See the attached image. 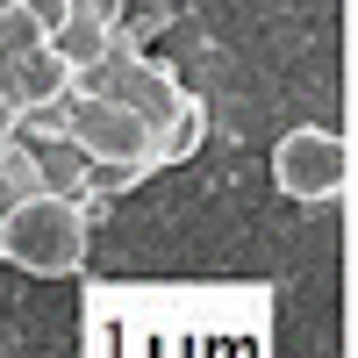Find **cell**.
I'll list each match as a JSON object with an SVG mask.
<instances>
[{"mask_svg": "<svg viewBox=\"0 0 358 358\" xmlns=\"http://www.w3.org/2000/svg\"><path fill=\"white\" fill-rule=\"evenodd\" d=\"M115 101H122V108H136L143 115V122H165V115L179 108V101H187V94H179V79L165 72V65H143V57H136V65L122 72V79H115Z\"/></svg>", "mask_w": 358, "mask_h": 358, "instance_id": "obj_5", "label": "cell"}, {"mask_svg": "<svg viewBox=\"0 0 358 358\" xmlns=\"http://www.w3.org/2000/svg\"><path fill=\"white\" fill-rule=\"evenodd\" d=\"M8 201H15V194H8V179H0V222H8Z\"/></svg>", "mask_w": 358, "mask_h": 358, "instance_id": "obj_14", "label": "cell"}, {"mask_svg": "<svg viewBox=\"0 0 358 358\" xmlns=\"http://www.w3.org/2000/svg\"><path fill=\"white\" fill-rule=\"evenodd\" d=\"M72 8L86 22H101V29H122V0H72Z\"/></svg>", "mask_w": 358, "mask_h": 358, "instance_id": "obj_12", "label": "cell"}, {"mask_svg": "<svg viewBox=\"0 0 358 358\" xmlns=\"http://www.w3.org/2000/svg\"><path fill=\"white\" fill-rule=\"evenodd\" d=\"M15 8H22L29 22H36V29H43V36H50V29H57V22H65V15H72V0H15Z\"/></svg>", "mask_w": 358, "mask_h": 358, "instance_id": "obj_11", "label": "cell"}, {"mask_svg": "<svg viewBox=\"0 0 358 358\" xmlns=\"http://www.w3.org/2000/svg\"><path fill=\"white\" fill-rule=\"evenodd\" d=\"M29 43H43V29L29 22L22 8H0V57H15V50H29Z\"/></svg>", "mask_w": 358, "mask_h": 358, "instance_id": "obj_10", "label": "cell"}, {"mask_svg": "<svg viewBox=\"0 0 358 358\" xmlns=\"http://www.w3.org/2000/svg\"><path fill=\"white\" fill-rule=\"evenodd\" d=\"M0 8H15V0H0Z\"/></svg>", "mask_w": 358, "mask_h": 358, "instance_id": "obj_15", "label": "cell"}, {"mask_svg": "<svg viewBox=\"0 0 358 358\" xmlns=\"http://www.w3.org/2000/svg\"><path fill=\"white\" fill-rule=\"evenodd\" d=\"M0 94L15 108H65L72 101V65L57 57V43H29L15 57H0Z\"/></svg>", "mask_w": 358, "mask_h": 358, "instance_id": "obj_4", "label": "cell"}, {"mask_svg": "<svg viewBox=\"0 0 358 358\" xmlns=\"http://www.w3.org/2000/svg\"><path fill=\"white\" fill-rule=\"evenodd\" d=\"M15 129H22V108H15V101H8V94H0V143H8V136H15Z\"/></svg>", "mask_w": 358, "mask_h": 358, "instance_id": "obj_13", "label": "cell"}, {"mask_svg": "<svg viewBox=\"0 0 358 358\" xmlns=\"http://www.w3.org/2000/svg\"><path fill=\"white\" fill-rule=\"evenodd\" d=\"M36 165H43V187H50V194H79V179H86V151H79L65 129L36 151Z\"/></svg>", "mask_w": 358, "mask_h": 358, "instance_id": "obj_8", "label": "cell"}, {"mask_svg": "<svg viewBox=\"0 0 358 358\" xmlns=\"http://www.w3.org/2000/svg\"><path fill=\"white\" fill-rule=\"evenodd\" d=\"M65 136L79 143L86 158H122V165H143V172H158V158H151L158 129L143 122L136 108H122L115 94H72V115H65Z\"/></svg>", "mask_w": 358, "mask_h": 358, "instance_id": "obj_3", "label": "cell"}, {"mask_svg": "<svg viewBox=\"0 0 358 358\" xmlns=\"http://www.w3.org/2000/svg\"><path fill=\"white\" fill-rule=\"evenodd\" d=\"M201 136H208V108H201V101H179L165 122H158L151 158H158V165H187V158L201 151Z\"/></svg>", "mask_w": 358, "mask_h": 358, "instance_id": "obj_6", "label": "cell"}, {"mask_svg": "<svg viewBox=\"0 0 358 358\" xmlns=\"http://www.w3.org/2000/svg\"><path fill=\"white\" fill-rule=\"evenodd\" d=\"M273 187L287 201H301V208L337 201L351 187V143L337 129H294L280 151H273Z\"/></svg>", "mask_w": 358, "mask_h": 358, "instance_id": "obj_2", "label": "cell"}, {"mask_svg": "<svg viewBox=\"0 0 358 358\" xmlns=\"http://www.w3.org/2000/svg\"><path fill=\"white\" fill-rule=\"evenodd\" d=\"M50 43H57V57H65V65L79 72V65H94V57L108 50V29H101V22H86V15L72 8L65 22H57V29H50Z\"/></svg>", "mask_w": 358, "mask_h": 358, "instance_id": "obj_7", "label": "cell"}, {"mask_svg": "<svg viewBox=\"0 0 358 358\" xmlns=\"http://www.w3.org/2000/svg\"><path fill=\"white\" fill-rule=\"evenodd\" d=\"M86 208L79 194H22L8 201V222H0V258L29 280H72L86 265Z\"/></svg>", "mask_w": 358, "mask_h": 358, "instance_id": "obj_1", "label": "cell"}, {"mask_svg": "<svg viewBox=\"0 0 358 358\" xmlns=\"http://www.w3.org/2000/svg\"><path fill=\"white\" fill-rule=\"evenodd\" d=\"M0 179H8L15 201H22V194H43V165H36V151H22V143L8 136V143H0Z\"/></svg>", "mask_w": 358, "mask_h": 358, "instance_id": "obj_9", "label": "cell"}]
</instances>
